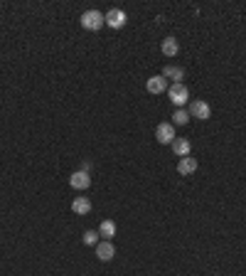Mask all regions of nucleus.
Returning <instances> with one entry per match:
<instances>
[{"label": "nucleus", "mask_w": 246, "mask_h": 276, "mask_svg": "<svg viewBox=\"0 0 246 276\" xmlns=\"http://www.w3.org/2000/svg\"><path fill=\"white\" fill-rule=\"evenodd\" d=\"M194 170H197V160H194V158H189V155H187V158H180V163H178V173H180V175H192Z\"/></svg>", "instance_id": "obj_10"}, {"label": "nucleus", "mask_w": 246, "mask_h": 276, "mask_svg": "<svg viewBox=\"0 0 246 276\" xmlns=\"http://www.w3.org/2000/svg\"><path fill=\"white\" fill-rule=\"evenodd\" d=\"M104 22H106V15L99 12V10H86V12L81 15V27H84V30L96 32V30L104 27Z\"/></svg>", "instance_id": "obj_1"}, {"label": "nucleus", "mask_w": 246, "mask_h": 276, "mask_svg": "<svg viewBox=\"0 0 246 276\" xmlns=\"http://www.w3.org/2000/svg\"><path fill=\"white\" fill-rule=\"evenodd\" d=\"M145 89H148L150 94H163V91H168V79H165L163 74H155V76H150V79L145 81Z\"/></svg>", "instance_id": "obj_5"}, {"label": "nucleus", "mask_w": 246, "mask_h": 276, "mask_svg": "<svg viewBox=\"0 0 246 276\" xmlns=\"http://www.w3.org/2000/svg\"><path fill=\"white\" fill-rule=\"evenodd\" d=\"M212 116V106L207 101H192L189 106V119H199V121H207Z\"/></svg>", "instance_id": "obj_3"}, {"label": "nucleus", "mask_w": 246, "mask_h": 276, "mask_svg": "<svg viewBox=\"0 0 246 276\" xmlns=\"http://www.w3.org/2000/svg\"><path fill=\"white\" fill-rule=\"evenodd\" d=\"M178 52H180L178 40H175V37H165V40H163V55H165V57H175Z\"/></svg>", "instance_id": "obj_11"}, {"label": "nucleus", "mask_w": 246, "mask_h": 276, "mask_svg": "<svg viewBox=\"0 0 246 276\" xmlns=\"http://www.w3.org/2000/svg\"><path fill=\"white\" fill-rule=\"evenodd\" d=\"M84 244H99V234L96 232H84Z\"/></svg>", "instance_id": "obj_16"}, {"label": "nucleus", "mask_w": 246, "mask_h": 276, "mask_svg": "<svg viewBox=\"0 0 246 276\" xmlns=\"http://www.w3.org/2000/svg\"><path fill=\"white\" fill-rule=\"evenodd\" d=\"M125 20H128V17H125V12H123L121 7H114V10L106 12V25L114 27V30H121L123 25H125Z\"/></svg>", "instance_id": "obj_4"}, {"label": "nucleus", "mask_w": 246, "mask_h": 276, "mask_svg": "<svg viewBox=\"0 0 246 276\" xmlns=\"http://www.w3.org/2000/svg\"><path fill=\"white\" fill-rule=\"evenodd\" d=\"M163 76H165V79H175V84H180V79L184 76V71L180 67H165L163 69Z\"/></svg>", "instance_id": "obj_14"}, {"label": "nucleus", "mask_w": 246, "mask_h": 276, "mask_svg": "<svg viewBox=\"0 0 246 276\" xmlns=\"http://www.w3.org/2000/svg\"><path fill=\"white\" fill-rule=\"evenodd\" d=\"M168 96H170V101H173L175 106H184V104L189 101V91H187V86H184L183 81L168 86Z\"/></svg>", "instance_id": "obj_2"}, {"label": "nucleus", "mask_w": 246, "mask_h": 276, "mask_svg": "<svg viewBox=\"0 0 246 276\" xmlns=\"http://www.w3.org/2000/svg\"><path fill=\"white\" fill-rule=\"evenodd\" d=\"M69 185H71L74 190H86V188L91 185V178H89V173H84V170H76V173L69 178Z\"/></svg>", "instance_id": "obj_6"}, {"label": "nucleus", "mask_w": 246, "mask_h": 276, "mask_svg": "<svg viewBox=\"0 0 246 276\" xmlns=\"http://www.w3.org/2000/svg\"><path fill=\"white\" fill-rule=\"evenodd\" d=\"M173 150H175V155L187 158V155H189V150H192V143H189L187 138H175V140H173Z\"/></svg>", "instance_id": "obj_9"}, {"label": "nucleus", "mask_w": 246, "mask_h": 276, "mask_svg": "<svg viewBox=\"0 0 246 276\" xmlns=\"http://www.w3.org/2000/svg\"><path fill=\"white\" fill-rule=\"evenodd\" d=\"M189 121V111H184V109H178L175 114H173V126H184Z\"/></svg>", "instance_id": "obj_15"}, {"label": "nucleus", "mask_w": 246, "mask_h": 276, "mask_svg": "<svg viewBox=\"0 0 246 276\" xmlns=\"http://www.w3.org/2000/svg\"><path fill=\"white\" fill-rule=\"evenodd\" d=\"M114 254H116V247H114L109 239H104V242H99V244H96V257H99L101 262H111V259H114Z\"/></svg>", "instance_id": "obj_7"}, {"label": "nucleus", "mask_w": 246, "mask_h": 276, "mask_svg": "<svg viewBox=\"0 0 246 276\" xmlns=\"http://www.w3.org/2000/svg\"><path fill=\"white\" fill-rule=\"evenodd\" d=\"M71 209H74L76 214H89V212H91V203H89V198H76V200L71 203Z\"/></svg>", "instance_id": "obj_12"}, {"label": "nucleus", "mask_w": 246, "mask_h": 276, "mask_svg": "<svg viewBox=\"0 0 246 276\" xmlns=\"http://www.w3.org/2000/svg\"><path fill=\"white\" fill-rule=\"evenodd\" d=\"M155 138H158L160 143H173V140H175V126H173V124H160V126L155 129Z\"/></svg>", "instance_id": "obj_8"}, {"label": "nucleus", "mask_w": 246, "mask_h": 276, "mask_svg": "<svg viewBox=\"0 0 246 276\" xmlns=\"http://www.w3.org/2000/svg\"><path fill=\"white\" fill-rule=\"evenodd\" d=\"M99 234H101L104 239H109V237H114V234H116V222H111V219H106V222H101V227H99Z\"/></svg>", "instance_id": "obj_13"}]
</instances>
